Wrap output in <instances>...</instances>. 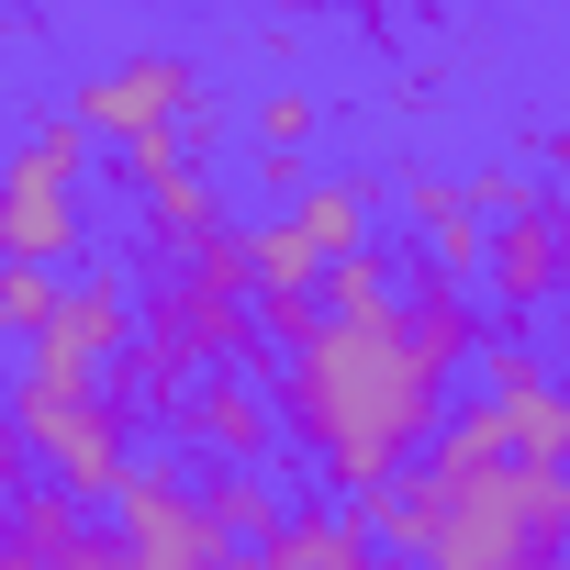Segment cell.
<instances>
[{
    "instance_id": "7",
    "label": "cell",
    "mask_w": 570,
    "mask_h": 570,
    "mask_svg": "<svg viewBox=\"0 0 570 570\" xmlns=\"http://www.w3.org/2000/svg\"><path fill=\"white\" fill-rule=\"evenodd\" d=\"M481 303H492L503 325H525V314L570 303V190H537L525 213H503V224H492V268H481Z\"/></svg>"
},
{
    "instance_id": "18",
    "label": "cell",
    "mask_w": 570,
    "mask_h": 570,
    "mask_svg": "<svg viewBox=\"0 0 570 570\" xmlns=\"http://www.w3.org/2000/svg\"><path fill=\"white\" fill-rule=\"evenodd\" d=\"M392 303H403V257H392L381 235L325 268V314H336V325H370V314H392Z\"/></svg>"
},
{
    "instance_id": "21",
    "label": "cell",
    "mask_w": 570,
    "mask_h": 570,
    "mask_svg": "<svg viewBox=\"0 0 570 570\" xmlns=\"http://www.w3.org/2000/svg\"><path fill=\"white\" fill-rule=\"evenodd\" d=\"M101 157H112V179L146 202V190H168V179L190 168V135H135V146H101Z\"/></svg>"
},
{
    "instance_id": "29",
    "label": "cell",
    "mask_w": 570,
    "mask_h": 570,
    "mask_svg": "<svg viewBox=\"0 0 570 570\" xmlns=\"http://www.w3.org/2000/svg\"><path fill=\"white\" fill-rule=\"evenodd\" d=\"M0 570H46V559H35V548H23L12 525H0Z\"/></svg>"
},
{
    "instance_id": "20",
    "label": "cell",
    "mask_w": 570,
    "mask_h": 570,
    "mask_svg": "<svg viewBox=\"0 0 570 570\" xmlns=\"http://www.w3.org/2000/svg\"><path fill=\"white\" fill-rule=\"evenodd\" d=\"M57 303H68V279H57V268H0V336H23V347H35V336L57 325Z\"/></svg>"
},
{
    "instance_id": "24",
    "label": "cell",
    "mask_w": 570,
    "mask_h": 570,
    "mask_svg": "<svg viewBox=\"0 0 570 570\" xmlns=\"http://www.w3.org/2000/svg\"><path fill=\"white\" fill-rule=\"evenodd\" d=\"M537 190H548V179H525L514 157H492V168H470V213H481V224H503V213H525Z\"/></svg>"
},
{
    "instance_id": "17",
    "label": "cell",
    "mask_w": 570,
    "mask_h": 570,
    "mask_svg": "<svg viewBox=\"0 0 570 570\" xmlns=\"http://www.w3.org/2000/svg\"><path fill=\"white\" fill-rule=\"evenodd\" d=\"M135 213H146V257H168V246H202V235H224V190H213V168H179V179H168V190H146Z\"/></svg>"
},
{
    "instance_id": "15",
    "label": "cell",
    "mask_w": 570,
    "mask_h": 570,
    "mask_svg": "<svg viewBox=\"0 0 570 570\" xmlns=\"http://www.w3.org/2000/svg\"><path fill=\"white\" fill-rule=\"evenodd\" d=\"M279 213H292V235H303V246H314L325 268L370 246V179H358V168H325V179H314L303 202H279Z\"/></svg>"
},
{
    "instance_id": "11",
    "label": "cell",
    "mask_w": 570,
    "mask_h": 570,
    "mask_svg": "<svg viewBox=\"0 0 570 570\" xmlns=\"http://www.w3.org/2000/svg\"><path fill=\"white\" fill-rule=\"evenodd\" d=\"M12 537H23L46 570H124V525H101L68 481H35L23 514H12Z\"/></svg>"
},
{
    "instance_id": "14",
    "label": "cell",
    "mask_w": 570,
    "mask_h": 570,
    "mask_svg": "<svg viewBox=\"0 0 570 570\" xmlns=\"http://www.w3.org/2000/svg\"><path fill=\"white\" fill-rule=\"evenodd\" d=\"M202 525L224 537V559H235V548H268L279 525H292V492H279L268 470H213V481H202Z\"/></svg>"
},
{
    "instance_id": "31",
    "label": "cell",
    "mask_w": 570,
    "mask_h": 570,
    "mask_svg": "<svg viewBox=\"0 0 570 570\" xmlns=\"http://www.w3.org/2000/svg\"><path fill=\"white\" fill-rule=\"evenodd\" d=\"M559 381H570V314H559Z\"/></svg>"
},
{
    "instance_id": "26",
    "label": "cell",
    "mask_w": 570,
    "mask_h": 570,
    "mask_svg": "<svg viewBox=\"0 0 570 570\" xmlns=\"http://www.w3.org/2000/svg\"><path fill=\"white\" fill-rule=\"evenodd\" d=\"M257 190H268V202H303V190H314V157H303V146H257Z\"/></svg>"
},
{
    "instance_id": "22",
    "label": "cell",
    "mask_w": 570,
    "mask_h": 570,
    "mask_svg": "<svg viewBox=\"0 0 570 570\" xmlns=\"http://www.w3.org/2000/svg\"><path fill=\"white\" fill-rule=\"evenodd\" d=\"M314 124H325V101H314V90H292V79L257 101V146H314Z\"/></svg>"
},
{
    "instance_id": "1",
    "label": "cell",
    "mask_w": 570,
    "mask_h": 570,
    "mask_svg": "<svg viewBox=\"0 0 570 570\" xmlns=\"http://www.w3.org/2000/svg\"><path fill=\"white\" fill-rule=\"evenodd\" d=\"M436 425H448V381L414 358L403 314H370V325L325 314L314 347L279 358V436H292L325 470V492H347V503H370L392 470H414L436 448Z\"/></svg>"
},
{
    "instance_id": "6",
    "label": "cell",
    "mask_w": 570,
    "mask_h": 570,
    "mask_svg": "<svg viewBox=\"0 0 570 570\" xmlns=\"http://www.w3.org/2000/svg\"><path fill=\"white\" fill-rule=\"evenodd\" d=\"M68 112H79L101 146H135V135H179V124L202 112V68H190V46H135V57L90 68V79L68 90Z\"/></svg>"
},
{
    "instance_id": "19",
    "label": "cell",
    "mask_w": 570,
    "mask_h": 570,
    "mask_svg": "<svg viewBox=\"0 0 570 570\" xmlns=\"http://www.w3.org/2000/svg\"><path fill=\"white\" fill-rule=\"evenodd\" d=\"M246 246H257V292H325V257L292 235V213H257Z\"/></svg>"
},
{
    "instance_id": "13",
    "label": "cell",
    "mask_w": 570,
    "mask_h": 570,
    "mask_svg": "<svg viewBox=\"0 0 570 570\" xmlns=\"http://www.w3.org/2000/svg\"><path fill=\"white\" fill-rule=\"evenodd\" d=\"M279 570H381V537L358 503H292V525L268 537Z\"/></svg>"
},
{
    "instance_id": "10",
    "label": "cell",
    "mask_w": 570,
    "mask_h": 570,
    "mask_svg": "<svg viewBox=\"0 0 570 570\" xmlns=\"http://www.w3.org/2000/svg\"><path fill=\"white\" fill-rule=\"evenodd\" d=\"M403 336H414V358L436 370V381H459L481 347H492V325H481V292H470V279H436V268H414L403 257Z\"/></svg>"
},
{
    "instance_id": "16",
    "label": "cell",
    "mask_w": 570,
    "mask_h": 570,
    "mask_svg": "<svg viewBox=\"0 0 570 570\" xmlns=\"http://www.w3.org/2000/svg\"><path fill=\"white\" fill-rule=\"evenodd\" d=\"M425 470H448L459 492H470V481H492V470H514V425H503V403H492V392H470V403H448V425H436V448H425Z\"/></svg>"
},
{
    "instance_id": "23",
    "label": "cell",
    "mask_w": 570,
    "mask_h": 570,
    "mask_svg": "<svg viewBox=\"0 0 570 570\" xmlns=\"http://www.w3.org/2000/svg\"><path fill=\"white\" fill-rule=\"evenodd\" d=\"M257 336L314 347V336H325V292H257Z\"/></svg>"
},
{
    "instance_id": "12",
    "label": "cell",
    "mask_w": 570,
    "mask_h": 570,
    "mask_svg": "<svg viewBox=\"0 0 570 570\" xmlns=\"http://www.w3.org/2000/svg\"><path fill=\"white\" fill-rule=\"evenodd\" d=\"M358 514H370V537H381L392 559H414V570H425V559H436V537H448V514H459V481L414 459V470H392Z\"/></svg>"
},
{
    "instance_id": "9",
    "label": "cell",
    "mask_w": 570,
    "mask_h": 570,
    "mask_svg": "<svg viewBox=\"0 0 570 570\" xmlns=\"http://www.w3.org/2000/svg\"><path fill=\"white\" fill-rule=\"evenodd\" d=\"M135 336H146V314H135V268H79L68 303H57V325H46L35 347H46V358H79V370H112Z\"/></svg>"
},
{
    "instance_id": "5",
    "label": "cell",
    "mask_w": 570,
    "mask_h": 570,
    "mask_svg": "<svg viewBox=\"0 0 570 570\" xmlns=\"http://www.w3.org/2000/svg\"><path fill=\"white\" fill-rule=\"evenodd\" d=\"M559 548H570V470L514 459V470L459 492V514H448L425 570H548Z\"/></svg>"
},
{
    "instance_id": "3",
    "label": "cell",
    "mask_w": 570,
    "mask_h": 570,
    "mask_svg": "<svg viewBox=\"0 0 570 570\" xmlns=\"http://www.w3.org/2000/svg\"><path fill=\"white\" fill-rule=\"evenodd\" d=\"M90 157H101V135L79 112H35L12 135V157H0V268H57L68 279V257L90 246V202H79Z\"/></svg>"
},
{
    "instance_id": "30",
    "label": "cell",
    "mask_w": 570,
    "mask_h": 570,
    "mask_svg": "<svg viewBox=\"0 0 570 570\" xmlns=\"http://www.w3.org/2000/svg\"><path fill=\"white\" fill-rule=\"evenodd\" d=\"M224 570H279V559H268V548H235V559H224Z\"/></svg>"
},
{
    "instance_id": "8",
    "label": "cell",
    "mask_w": 570,
    "mask_h": 570,
    "mask_svg": "<svg viewBox=\"0 0 570 570\" xmlns=\"http://www.w3.org/2000/svg\"><path fill=\"white\" fill-rule=\"evenodd\" d=\"M168 436H190L213 470H268V448H279V392H257L246 370H202Z\"/></svg>"
},
{
    "instance_id": "4",
    "label": "cell",
    "mask_w": 570,
    "mask_h": 570,
    "mask_svg": "<svg viewBox=\"0 0 570 570\" xmlns=\"http://www.w3.org/2000/svg\"><path fill=\"white\" fill-rule=\"evenodd\" d=\"M12 425L35 436V459H46V481H68L79 503H112L124 492V470H135V425H124V403L101 392V370H79V358H23V381H12Z\"/></svg>"
},
{
    "instance_id": "27",
    "label": "cell",
    "mask_w": 570,
    "mask_h": 570,
    "mask_svg": "<svg viewBox=\"0 0 570 570\" xmlns=\"http://www.w3.org/2000/svg\"><path fill=\"white\" fill-rule=\"evenodd\" d=\"M525 146H537V168H559V179H570V124H537Z\"/></svg>"
},
{
    "instance_id": "2",
    "label": "cell",
    "mask_w": 570,
    "mask_h": 570,
    "mask_svg": "<svg viewBox=\"0 0 570 570\" xmlns=\"http://www.w3.org/2000/svg\"><path fill=\"white\" fill-rule=\"evenodd\" d=\"M135 314H146V347H168L179 370H246V347H257V246H246V224L146 257Z\"/></svg>"
},
{
    "instance_id": "28",
    "label": "cell",
    "mask_w": 570,
    "mask_h": 570,
    "mask_svg": "<svg viewBox=\"0 0 570 570\" xmlns=\"http://www.w3.org/2000/svg\"><path fill=\"white\" fill-rule=\"evenodd\" d=\"M246 12H279V23H303V12H336V0H246Z\"/></svg>"
},
{
    "instance_id": "25",
    "label": "cell",
    "mask_w": 570,
    "mask_h": 570,
    "mask_svg": "<svg viewBox=\"0 0 570 570\" xmlns=\"http://www.w3.org/2000/svg\"><path fill=\"white\" fill-rule=\"evenodd\" d=\"M35 470H46V459H35V436L12 425V403H0V525L23 514V492H35Z\"/></svg>"
}]
</instances>
